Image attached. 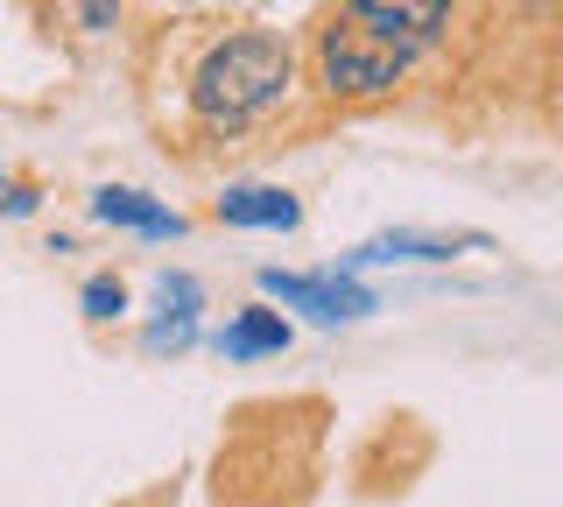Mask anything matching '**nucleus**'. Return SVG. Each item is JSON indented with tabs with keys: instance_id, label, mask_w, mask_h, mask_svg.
Returning a JSON list of instances; mask_svg holds the SVG:
<instances>
[{
	"instance_id": "obj_1",
	"label": "nucleus",
	"mask_w": 563,
	"mask_h": 507,
	"mask_svg": "<svg viewBox=\"0 0 563 507\" xmlns=\"http://www.w3.org/2000/svg\"><path fill=\"white\" fill-rule=\"evenodd\" d=\"M289 78H296L289 43L261 36V29H240V36L211 43L205 64L190 71V113H198L211 134H233L246 120H261L268 107H282Z\"/></svg>"
},
{
	"instance_id": "obj_2",
	"label": "nucleus",
	"mask_w": 563,
	"mask_h": 507,
	"mask_svg": "<svg viewBox=\"0 0 563 507\" xmlns=\"http://www.w3.org/2000/svg\"><path fill=\"white\" fill-rule=\"evenodd\" d=\"M416 57H401L395 43H380L374 29H360V22H331L324 36H317V85H324L331 99H380V92H395V78L409 71Z\"/></svg>"
},
{
	"instance_id": "obj_3",
	"label": "nucleus",
	"mask_w": 563,
	"mask_h": 507,
	"mask_svg": "<svg viewBox=\"0 0 563 507\" xmlns=\"http://www.w3.org/2000/svg\"><path fill=\"white\" fill-rule=\"evenodd\" d=\"M261 289L275 296V304L303 310L310 324H360L380 310V296L366 283H352L345 268H324V275H282V268H261Z\"/></svg>"
},
{
	"instance_id": "obj_4",
	"label": "nucleus",
	"mask_w": 563,
	"mask_h": 507,
	"mask_svg": "<svg viewBox=\"0 0 563 507\" xmlns=\"http://www.w3.org/2000/svg\"><path fill=\"white\" fill-rule=\"evenodd\" d=\"M345 22L374 29L380 43H395L401 57H422L451 22V0H345Z\"/></svg>"
},
{
	"instance_id": "obj_5",
	"label": "nucleus",
	"mask_w": 563,
	"mask_h": 507,
	"mask_svg": "<svg viewBox=\"0 0 563 507\" xmlns=\"http://www.w3.org/2000/svg\"><path fill=\"white\" fill-rule=\"evenodd\" d=\"M465 247H486V233H380L366 247H352L339 268L352 275V268H380V261H451Z\"/></svg>"
},
{
	"instance_id": "obj_6",
	"label": "nucleus",
	"mask_w": 563,
	"mask_h": 507,
	"mask_svg": "<svg viewBox=\"0 0 563 507\" xmlns=\"http://www.w3.org/2000/svg\"><path fill=\"white\" fill-rule=\"evenodd\" d=\"M92 219H106V225H134V233H148V240H184V219H176L169 205H155L148 190H128V184L92 190Z\"/></svg>"
},
{
	"instance_id": "obj_7",
	"label": "nucleus",
	"mask_w": 563,
	"mask_h": 507,
	"mask_svg": "<svg viewBox=\"0 0 563 507\" xmlns=\"http://www.w3.org/2000/svg\"><path fill=\"white\" fill-rule=\"evenodd\" d=\"M219 219L225 225H261V233H289V225L303 219V205H296L289 190H275V184H233L219 198Z\"/></svg>"
},
{
	"instance_id": "obj_8",
	"label": "nucleus",
	"mask_w": 563,
	"mask_h": 507,
	"mask_svg": "<svg viewBox=\"0 0 563 507\" xmlns=\"http://www.w3.org/2000/svg\"><path fill=\"white\" fill-rule=\"evenodd\" d=\"M163 318L148 324V353H184L190 339H198V304H205V289L190 283V275H163Z\"/></svg>"
},
{
	"instance_id": "obj_9",
	"label": "nucleus",
	"mask_w": 563,
	"mask_h": 507,
	"mask_svg": "<svg viewBox=\"0 0 563 507\" xmlns=\"http://www.w3.org/2000/svg\"><path fill=\"white\" fill-rule=\"evenodd\" d=\"M219 353H225V360H268V353H289V324H282V310L254 304V310H240V318L219 331Z\"/></svg>"
},
{
	"instance_id": "obj_10",
	"label": "nucleus",
	"mask_w": 563,
	"mask_h": 507,
	"mask_svg": "<svg viewBox=\"0 0 563 507\" xmlns=\"http://www.w3.org/2000/svg\"><path fill=\"white\" fill-rule=\"evenodd\" d=\"M78 304H85V318H92V324H106V318H120V310H128V289H120L113 275H92Z\"/></svg>"
},
{
	"instance_id": "obj_11",
	"label": "nucleus",
	"mask_w": 563,
	"mask_h": 507,
	"mask_svg": "<svg viewBox=\"0 0 563 507\" xmlns=\"http://www.w3.org/2000/svg\"><path fill=\"white\" fill-rule=\"evenodd\" d=\"M0 212H8V219H29V212H35V190H29V184H8V177H0Z\"/></svg>"
},
{
	"instance_id": "obj_12",
	"label": "nucleus",
	"mask_w": 563,
	"mask_h": 507,
	"mask_svg": "<svg viewBox=\"0 0 563 507\" xmlns=\"http://www.w3.org/2000/svg\"><path fill=\"white\" fill-rule=\"evenodd\" d=\"M113 22V0H85V29H106Z\"/></svg>"
}]
</instances>
